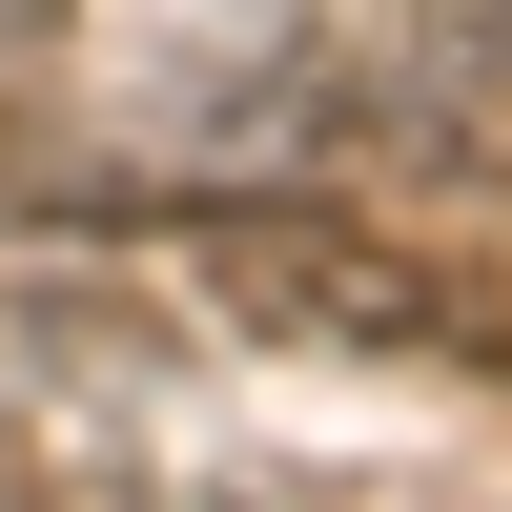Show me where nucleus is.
<instances>
[{
  "label": "nucleus",
  "instance_id": "1",
  "mask_svg": "<svg viewBox=\"0 0 512 512\" xmlns=\"http://www.w3.org/2000/svg\"><path fill=\"white\" fill-rule=\"evenodd\" d=\"M226 512H512V492H472V472H246Z\"/></svg>",
  "mask_w": 512,
  "mask_h": 512
},
{
  "label": "nucleus",
  "instance_id": "2",
  "mask_svg": "<svg viewBox=\"0 0 512 512\" xmlns=\"http://www.w3.org/2000/svg\"><path fill=\"white\" fill-rule=\"evenodd\" d=\"M0 512H144V492H82V472H0Z\"/></svg>",
  "mask_w": 512,
  "mask_h": 512
}]
</instances>
